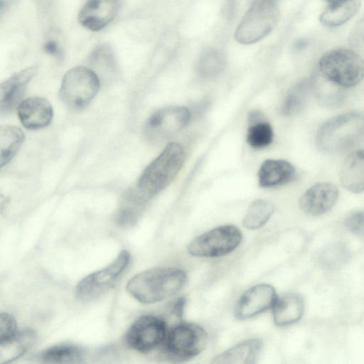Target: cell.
I'll list each match as a JSON object with an SVG mask.
<instances>
[{
    "label": "cell",
    "instance_id": "cell-1",
    "mask_svg": "<svg viewBox=\"0 0 364 364\" xmlns=\"http://www.w3.org/2000/svg\"><path fill=\"white\" fill-rule=\"evenodd\" d=\"M186 281V274L181 269L157 267L134 275L129 280L126 288L139 302L154 304L178 293Z\"/></svg>",
    "mask_w": 364,
    "mask_h": 364
},
{
    "label": "cell",
    "instance_id": "cell-2",
    "mask_svg": "<svg viewBox=\"0 0 364 364\" xmlns=\"http://www.w3.org/2000/svg\"><path fill=\"white\" fill-rule=\"evenodd\" d=\"M364 139V113L350 112L326 121L316 134L318 147L329 154L344 152Z\"/></svg>",
    "mask_w": 364,
    "mask_h": 364
},
{
    "label": "cell",
    "instance_id": "cell-3",
    "mask_svg": "<svg viewBox=\"0 0 364 364\" xmlns=\"http://www.w3.org/2000/svg\"><path fill=\"white\" fill-rule=\"evenodd\" d=\"M184 159L183 148L177 143L168 144L144 170L136 188L151 200L171 183L181 169Z\"/></svg>",
    "mask_w": 364,
    "mask_h": 364
},
{
    "label": "cell",
    "instance_id": "cell-4",
    "mask_svg": "<svg viewBox=\"0 0 364 364\" xmlns=\"http://www.w3.org/2000/svg\"><path fill=\"white\" fill-rule=\"evenodd\" d=\"M279 15L277 0H252L235 30V40L250 45L263 39L275 28Z\"/></svg>",
    "mask_w": 364,
    "mask_h": 364
},
{
    "label": "cell",
    "instance_id": "cell-5",
    "mask_svg": "<svg viewBox=\"0 0 364 364\" xmlns=\"http://www.w3.org/2000/svg\"><path fill=\"white\" fill-rule=\"evenodd\" d=\"M318 69L322 75L343 88L358 85L364 77V60L349 49L326 52L318 61Z\"/></svg>",
    "mask_w": 364,
    "mask_h": 364
},
{
    "label": "cell",
    "instance_id": "cell-6",
    "mask_svg": "<svg viewBox=\"0 0 364 364\" xmlns=\"http://www.w3.org/2000/svg\"><path fill=\"white\" fill-rule=\"evenodd\" d=\"M208 343V335L199 325L181 323L169 331L163 350L173 362H184L200 353Z\"/></svg>",
    "mask_w": 364,
    "mask_h": 364
},
{
    "label": "cell",
    "instance_id": "cell-7",
    "mask_svg": "<svg viewBox=\"0 0 364 364\" xmlns=\"http://www.w3.org/2000/svg\"><path fill=\"white\" fill-rule=\"evenodd\" d=\"M99 87V78L92 70L77 66L68 70L63 76L60 96L69 107L81 109L95 97Z\"/></svg>",
    "mask_w": 364,
    "mask_h": 364
},
{
    "label": "cell",
    "instance_id": "cell-8",
    "mask_svg": "<svg viewBox=\"0 0 364 364\" xmlns=\"http://www.w3.org/2000/svg\"><path fill=\"white\" fill-rule=\"evenodd\" d=\"M130 263V255L122 250L107 266L82 279L75 288L76 296L90 301L103 294L117 282Z\"/></svg>",
    "mask_w": 364,
    "mask_h": 364
},
{
    "label": "cell",
    "instance_id": "cell-9",
    "mask_svg": "<svg viewBox=\"0 0 364 364\" xmlns=\"http://www.w3.org/2000/svg\"><path fill=\"white\" fill-rule=\"evenodd\" d=\"M242 237L241 231L237 227L222 225L198 236L189 244L188 251L196 257H220L236 249Z\"/></svg>",
    "mask_w": 364,
    "mask_h": 364
},
{
    "label": "cell",
    "instance_id": "cell-10",
    "mask_svg": "<svg viewBox=\"0 0 364 364\" xmlns=\"http://www.w3.org/2000/svg\"><path fill=\"white\" fill-rule=\"evenodd\" d=\"M167 334V325L164 319L146 315L130 326L125 339L131 348L140 353H149L163 346Z\"/></svg>",
    "mask_w": 364,
    "mask_h": 364
},
{
    "label": "cell",
    "instance_id": "cell-11",
    "mask_svg": "<svg viewBox=\"0 0 364 364\" xmlns=\"http://www.w3.org/2000/svg\"><path fill=\"white\" fill-rule=\"evenodd\" d=\"M191 117L185 107H168L153 113L145 125V134L153 141H161L186 126Z\"/></svg>",
    "mask_w": 364,
    "mask_h": 364
},
{
    "label": "cell",
    "instance_id": "cell-12",
    "mask_svg": "<svg viewBox=\"0 0 364 364\" xmlns=\"http://www.w3.org/2000/svg\"><path fill=\"white\" fill-rule=\"evenodd\" d=\"M277 296L274 288L268 284L255 285L247 290L237 302L234 314L240 320H245L272 307Z\"/></svg>",
    "mask_w": 364,
    "mask_h": 364
},
{
    "label": "cell",
    "instance_id": "cell-13",
    "mask_svg": "<svg viewBox=\"0 0 364 364\" xmlns=\"http://www.w3.org/2000/svg\"><path fill=\"white\" fill-rule=\"evenodd\" d=\"M119 7L120 0H87L80 11L78 21L89 30H101L114 18Z\"/></svg>",
    "mask_w": 364,
    "mask_h": 364
},
{
    "label": "cell",
    "instance_id": "cell-14",
    "mask_svg": "<svg viewBox=\"0 0 364 364\" xmlns=\"http://www.w3.org/2000/svg\"><path fill=\"white\" fill-rule=\"evenodd\" d=\"M338 198V190L333 183L322 182L310 187L301 197V209L311 215H320L331 210Z\"/></svg>",
    "mask_w": 364,
    "mask_h": 364
},
{
    "label": "cell",
    "instance_id": "cell-15",
    "mask_svg": "<svg viewBox=\"0 0 364 364\" xmlns=\"http://www.w3.org/2000/svg\"><path fill=\"white\" fill-rule=\"evenodd\" d=\"M36 73V68L31 66L13 75L0 86V112L6 114L12 111L21 101L26 87Z\"/></svg>",
    "mask_w": 364,
    "mask_h": 364
},
{
    "label": "cell",
    "instance_id": "cell-16",
    "mask_svg": "<svg viewBox=\"0 0 364 364\" xmlns=\"http://www.w3.org/2000/svg\"><path fill=\"white\" fill-rule=\"evenodd\" d=\"M18 116L24 127L39 129L47 127L51 122L53 110L46 99L32 97L20 103L18 107Z\"/></svg>",
    "mask_w": 364,
    "mask_h": 364
},
{
    "label": "cell",
    "instance_id": "cell-17",
    "mask_svg": "<svg viewBox=\"0 0 364 364\" xmlns=\"http://www.w3.org/2000/svg\"><path fill=\"white\" fill-rule=\"evenodd\" d=\"M339 180L346 190L353 193L364 191V149L351 152L343 161Z\"/></svg>",
    "mask_w": 364,
    "mask_h": 364
},
{
    "label": "cell",
    "instance_id": "cell-18",
    "mask_svg": "<svg viewBox=\"0 0 364 364\" xmlns=\"http://www.w3.org/2000/svg\"><path fill=\"white\" fill-rule=\"evenodd\" d=\"M149 199L137 188L127 191L119 203L116 221L122 227L134 225L142 215Z\"/></svg>",
    "mask_w": 364,
    "mask_h": 364
},
{
    "label": "cell",
    "instance_id": "cell-19",
    "mask_svg": "<svg viewBox=\"0 0 364 364\" xmlns=\"http://www.w3.org/2000/svg\"><path fill=\"white\" fill-rule=\"evenodd\" d=\"M37 340L36 332L29 328L17 331L9 338L0 341V363H11L28 351Z\"/></svg>",
    "mask_w": 364,
    "mask_h": 364
},
{
    "label": "cell",
    "instance_id": "cell-20",
    "mask_svg": "<svg viewBox=\"0 0 364 364\" xmlns=\"http://www.w3.org/2000/svg\"><path fill=\"white\" fill-rule=\"evenodd\" d=\"M304 310L302 297L294 293L286 294L277 298L272 306V314L277 326H284L299 321Z\"/></svg>",
    "mask_w": 364,
    "mask_h": 364
},
{
    "label": "cell",
    "instance_id": "cell-21",
    "mask_svg": "<svg viewBox=\"0 0 364 364\" xmlns=\"http://www.w3.org/2000/svg\"><path fill=\"white\" fill-rule=\"evenodd\" d=\"M294 167L284 160H266L261 165L258 172L260 186L271 188L291 181L295 176Z\"/></svg>",
    "mask_w": 364,
    "mask_h": 364
},
{
    "label": "cell",
    "instance_id": "cell-22",
    "mask_svg": "<svg viewBox=\"0 0 364 364\" xmlns=\"http://www.w3.org/2000/svg\"><path fill=\"white\" fill-rule=\"evenodd\" d=\"M262 348V341L250 338L239 343L217 355L213 363L252 364L255 363Z\"/></svg>",
    "mask_w": 364,
    "mask_h": 364
},
{
    "label": "cell",
    "instance_id": "cell-23",
    "mask_svg": "<svg viewBox=\"0 0 364 364\" xmlns=\"http://www.w3.org/2000/svg\"><path fill=\"white\" fill-rule=\"evenodd\" d=\"M311 92L318 102L326 107H335L340 105L345 98L343 87L328 80L320 73L310 78Z\"/></svg>",
    "mask_w": 364,
    "mask_h": 364
},
{
    "label": "cell",
    "instance_id": "cell-24",
    "mask_svg": "<svg viewBox=\"0 0 364 364\" xmlns=\"http://www.w3.org/2000/svg\"><path fill=\"white\" fill-rule=\"evenodd\" d=\"M227 60L224 53L213 47L205 48L196 63V72L203 79L218 76L226 67Z\"/></svg>",
    "mask_w": 364,
    "mask_h": 364
},
{
    "label": "cell",
    "instance_id": "cell-25",
    "mask_svg": "<svg viewBox=\"0 0 364 364\" xmlns=\"http://www.w3.org/2000/svg\"><path fill=\"white\" fill-rule=\"evenodd\" d=\"M360 6V0H346L329 5L321 14L320 22L329 28L339 26L350 19L358 12Z\"/></svg>",
    "mask_w": 364,
    "mask_h": 364
},
{
    "label": "cell",
    "instance_id": "cell-26",
    "mask_svg": "<svg viewBox=\"0 0 364 364\" xmlns=\"http://www.w3.org/2000/svg\"><path fill=\"white\" fill-rule=\"evenodd\" d=\"M25 136L23 131L13 125L0 127V167L8 164L21 146Z\"/></svg>",
    "mask_w": 364,
    "mask_h": 364
},
{
    "label": "cell",
    "instance_id": "cell-27",
    "mask_svg": "<svg viewBox=\"0 0 364 364\" xmlns=\"http://www.w3.org/2000/svg\"><path fill=\"white\" fill-rule=\"evenodd\" d=\"M84 350L72 344H59L46 349L40 355L43 363H79L83 358Z\"/></svg>",
    "mask_w": 364,
    "mask_h": 364
},
{
    "label": "cell",
    "instance_id": "cell-28",
    "mask_svg": "<svg viewBox=\"0 0 364 364\" xmlns=\"http://www.w3.org/2000/svg\"><path fill=\"white\" fill-rule=\"evenodd\" d=\"M311 92L310 79L303 80L295 85L284 99L282 106V114L286 116H291L302 111Z\"/></svg>",
    "mask_w": 364,
    "mask_h": 364
},
{
    "label": "cell",
    "instance_id": "cell-29",
    "mask_svg": "<svg viewBox=\"0 0 364 364\" xmlns=\"http://www.w3.org/2000/svg\"><path fill=\"white\" fill-rule=\"evenodd\" d=\"M274 212L272 202L258 199L252 201L243 218V225L249 230H256L262 227L271 218Z\"/></svg>",
    "mask_w": 364,
    "mask_h": 364
},
{
    "label": "cell",
    "instance_id": "cell-30",
    "mask_svg": "<svg viewBox=\"0 0 364 364\" xmlns=\"http://www.w3.org/2000/svg\"><path fill=\"white\" fill-rule=\"evenodd\" d=\"M273 140V131L271 125L260 121L250 127L247 134V141L254 149H262L269 145Z\"/></svg>",
    "mask_w": 364,
    "mask_h": 364
},
{
    "label": "cell",
    "instance_id": "cell-31",
    "mask_svg": "<svg viewBox=\"0 0 364 364\" xmlns=\"http://www.w3.org/2000/svg\"><path fill=\"white\" fill-rule=\"evenodd\" d=\"M90 63L99 68H114L115 60L114 52L108 45H100L91 53Z\"/></svg>",
    "mask_w": 364,
    "mask_h": 364
},
{
    "label": "cell",
    "instance_id": "cell-32",
    "mask_svg": "<svg viewBox=\"0 0 364 364\" xmlns=\"http://www.w3.org/2000/svg\"><path fill=\"white\" fill-rule=\"evenodd\" d=\"M15 318L9 313L0 314V341H4L16 332Z\"/></svg>",
    "mask_w": 364,
    "mask_h": 364
},
{
    "label": "cell",
    "instance_id": "cell-33",
    "mask_svg": "<svg viewBox=\"0 0 364 364\" xmlns=\"http://www.w3.org/2000/svg\"><path fill=\"white\" fill-rule=\"evenodd\" d=\"M345 223L352 232L364 237V210L349 215Z\"/></svg>",
    "mask_w": 364,
    "mask_h": 364
},
{
    "label": "cell",
    "instance_id": "cell-34",
    "mask_svg": "<svg viewBox=\"0 0 364 364\" xmlns=\"http://www.w3.org/2000/svg\"><path fill=\"white\" fill-rule=\"evenodd\" d=\"M350 41L354 45L364 43V17L353 27L350 35Z\"/></svg>",
    "mask_w": 364,
    "mask_h": 364
},
{
    "label": "cell",
    "instance_id": "cell-35",
    "mask_svg": "<svg viewBox=\"0 0 364 364\" xmlns=\"http://www.w3.org/2000/svg\"><path fill=\"white\" fill-rule=\"evenodd\" d=\"M186 301L185 297H180L175 301L171 306V313L178 318L183 316Z\"/></svg>",
    "mask_w": 364,
    "mask_h": 364
},
{
    "label": "cell",
    "instance_id": "cell-36",
    "mask_svg": "<svg viewBox=\"0 0 364 364\" xmlns=\"http://www.w3.org/2000/svg\"><path fill=\"white\" fill-rule=\"evenodd\" d=\"M43 48L47 53L51 55L59 57L61 55V52L58 44L53 41H47L45 43Z\"/></svg>",
    "mask_w": 364,
    "mask_h": 364
},
{
    "label": "cell",
    "instance_id": "cell-37",
    "mask_svg": "<svg viewBox=\"0 0 364 364\" xmlns=\"http://www.w3.org/2000/svg\"><path fill=\"white\" fill-rule=\"evenodd\" d=\"M262 114L259 111L253 110L251 112H250L248 116V120L251 124H254L262 121Z\"/></svg>",
    "mask_w": 364,
    "mask_h": 364
},
{
    "label": "cell",
    "instance_id": "cell-38",
    "mask_svg": "<svg viewBox=\"0 0 364 364\" xmlns=\"http://www.w3.org/2000/svg\"><path fill=\"white\" fill-rule=\"evenodd\" d=\"M225 6V14L228 18H230L234 13L235 0H227Z\"/></svg>",
    "mask_w": 364,
    "mask_h": 364
},
{
    "label": "cell",
    "instance_id": "cell-39",
    "mask_svg": "<svg viewBox=\"0 0 364 364\" xmlns=\"http://www.w3.org/2000/svg\"><path fill=\"white\" fill-rule=\"evenodd\" d=\"M14 1L15 0H0L1 11L8 9Z\"/></svg>",
    "mask_w": 364,
    "mask_h": 364
},
{
    "label": "cell",
    "instance_id": "cell-40",
    "mask_svg": "<svg viewBox=\"0 0 364 364\" xmlns=\"http://www.w3.org/2000/svg\"><path fill=\"white\" fill-rule=\"evenodd\" d=\"M326 2L329 4V5L336 4L341 2H343L346 0H325Z\"/></svg>",
    "mask_w": 364,
    "mask_h": 364
}]
</instances>
